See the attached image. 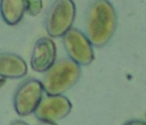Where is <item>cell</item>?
<instances>
[{"mask_svg": "<svg viewBox=\"0 0 146 125\" xmlns=\"http://www.w3.org/2000/svg\"><path fill=\"white\" fill-rule=\"evenodd\" d=\"M117 26V15L109 0H93L86 11V32L92 45L101 48L112 39Z\"/></svg>", "mask_w": 146, "mask_h": 125, "instance_id": "cell-1", "label": "cell"}, {"mask_svg": "<svg viewBox=\"0 0 146 125\" xmlns=\"http://www.w3.org/2000/svg\"><path fill=\"white\" fill-rule=\"evenodd\" d=\"M26 6V12L31 16L38 15L43 8L42 0H24Z\"/></svg>", "mask_w": 146, "mask_h": 125, "instance_id": "cell-10", "label": "cell"}, {"mask_svg": "<svg viewBox=\"0 0 146 125\" xmlns=\"http://www.w3.org/2000/svg\"><path fill=\"white\" fill-rule=\"evenodd\" d=\"M72 108L71 101L63 95H47L41 101L34 116L40 122L56 123L68 117Z\"/></svg>", "mask_w": 146, "mask_h": 125, "instance_id": "cell-6", "label": "cell"}, {"mask_svg": "<svg viewBox=\"0 0 146 125\" xmlns=\"http://www.w3.org/2000/svg\"><path fill=\"white\" fill-rule=\"evenodd\" d=\"M44 89L43 83L35 78H27L22 81L16 88L13 105L18 116L27 117L34 114L43 100Z\"/></svg>", "mask_w": 146, "mask_h": 125, "instance_id": "cell-4", "label": "cell"}, {"mask_svg": "<svg viewBox=\"0 0 146 125\" xmlns=\"http://www.w3.org/2000/svg\"><path fill=\"white\" fill-rule=\"evenodd\" d=\"M123 125H146V122L139 119H132L127 121Z\"/></svg>", "mask_w": 146, "mask_h": 125, "instance_id": "cell-11", "label": "cell"}, {"mask_svg": "<svg viewBox=\"0 0 146 125\" xmlns=\"http://www.w3.org/2000/svg\"><path fill=\"white\" fill-rule=\"evenodd\" d=\"M27 73L26 61L18 55L2 53L0 55V76L4 79H18Z\"/></svg>", "mask_w": 146, "mask_h": 125, "instance_id": "cell-8", "label": "cell"}, {"mask_svg": "<svg viewBox=\"0 0 146 125\" xmlns=\"http://www.w3.org/2000/svg\"><path fill=\"white\" fill-rule=\"evenodd\" d=\"M76 7L73 0H55L45 19L46 32L51 38L63 37L74 24Z\"/></svg>", "mask_w": 146, "mask_h": 125, "instance_id": "cell-3", "label": "cell"}, {"mask_svg": "<svg viewBox=\"0 0 146 125\" xmlns=\"http://www.w3.org/2000/svg\"><path fill=\"white\" fill-rule=\"evenodd\" d=\"M81 68L70 58L61 59L45 72L43 86L47 95H63L80 80Z\"/></svg>", "mask_w": 146, "mask_h": 125, "instance_id": "cell-2", "label": "cell"}, {"mask_svg": "<svg viewBox=\"0 0 146 125\" xmlns=\"http://www.w3.org/2000/svg\"><path fill=\"white\" fill-rule=\"evenodd\" d=\"M38 125H56V123H50V122H40Z\"/></svg>", "mask_w": 146, "mask_h": 125, "instance_id": "cell-13", "label": "cell"}, {"mask_svg": "<svg viewBox=\"0 0 146 125\" xmlns=\"http://www.w3.org/2000/svg\"><path fill=\"white\" fill-rule=\"evenodd\" d=\"M56 59V47L52 39L41 38L34 43L30 64L33 71L46 72L55 63Z\"/></svg>", "mask_w": 146, "mask_h": 125, "instance_id": "cell-7", "label": "cell"}, {"mask_svg": "<svg viewBox=\"0 0 146 125\" xmlns=\"http://www.w3.org/2000/svg\"><path fill=\"white\" fill-rule=\"evenodd\" d=\"M9 125H29L27 123H26L25 121H22V120H14L11 122V124Z\"/></svg>", "mask_w": 146, "mask_h": 125, "instance_id": "cell-12", "label": "cell"}, {"mask_svg": "<svg viewBox=\"0 0 146 125\" xmlns=\"http://www.w3.org/2000/svg\"><path fill=\"white\" fill-rule=\"evenodd\" d=\"M26 11L24 0H1V15L9 26L17 25Z\"/></svg>", "mask_w": 146, "mask_h": 125, "instance_id": "cell-9", "label": "cell"}, {"mask_svg": "<svg viewBox=\"0 0 146 125\" xmlns=\"http://www.w3.org/2000/svg\"><path fill=\"white\" fill-rule=\"evenodd\" d=\"M62 43L68 58L80 66H89L94 61V46L88 37L79 29L72 27L62 37Z\"/></svg>", "mask_w": 146, "mask_h": 125, "instance_id": "cell-5", "label": "cell"}]
</instances>
